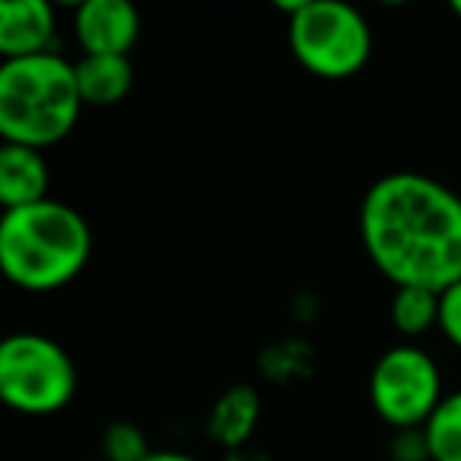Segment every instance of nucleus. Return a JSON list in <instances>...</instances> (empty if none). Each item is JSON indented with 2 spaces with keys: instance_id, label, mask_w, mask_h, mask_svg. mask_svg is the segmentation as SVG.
Returning a JSON list of instances; mask_svg holds the SVG:
<instances>
[{
  "instance_id": "1",
  "label": "nucleus",
  "mask_w": 461,
  "mask_h": 461,
  "mask_svg": "<svg viewBox=\"0 0 461 461\" xmlns=\"http://www.w3.org/2000/svg\"><path fill=\"white\" fill-rule=\"evenodd\" d=\"M360 240L395 288L442 294L461 282V196L427 174H385L360 203Z\"/></svg>"
},
{
  "instance_id": "2",
  "label": "nucleus",
  "mask_w": 461,
  "mask_h": 461,
  "mask_svg": "<svg viewBox=\"0 0 461 461\" xmlns=\"http://www.w3.org/2000/svg\"><path fill=\"white\" fill-rule=\"evenodd\" d=\"M92 230L73 205L41 199L0 218V269L23 291H58L86 269Z\"/></svg>"
},
{
  "instance_id": "3",
  "label": "nucleus",
  "mask_w": 461,
  "mask_h": 461,
  "mask_svg": "<svg viewBox=\"0 0 461 461\" xmlns=\"http://www.w3.org/2000/svg\"><path fill=\"white\" fill-rule=\"evenodd\" d=\"M77 64L60 54L0 64V136L4 142L48 149L73 133L83 114Z\"/></svg>"
},
{
  "instance_id": "4",
  "label": "nucleus",
  "mask_w": 461,
  "mask_h": 461,
  "mask_svg": "<svg viewBox=\"0 0 461 461\" xmlns=\"http://www.w3.org/2000/svg\"><path fill=\"white\" fill-rule=\"evenodd\" d=\"M291 54L322 79H348L366 64L373 35L364 14L345 0H303L288 20Z\"/></svg>"
},
{
  "instance_id": "5",
  "label": "nucleus",
  "mask_w": 461,
  "mask_h": 461,
  "mask_svg": "<svg viewBox=\"0 0 461 461\" xmlns=\"http://www.w3.org/2000/svg\"><path fill=\"white\" fill-rule=\"evenodd\" d=\"M77 364L54 339L16 332L0 345V398L29 417L58 414L77 395Z\"/></svg>"
},
{
  "instance_id": "6",
  "label": "nucleus",
  "mask_w": 461,
  "mask_h": 461,
  "mask_svg": "<svg viewBox=\"0 0 461 461\" xmlns=\"http://www.w3.org/2000/svg\"><path fill=\"white\" fill-rule=\"evenodd\" d=\"M442 402L439 366L423 348L395 345L373 364L370 404L395 429H417Z\"/></svg>"
},
{
  "instance_id": "7",
  "label": "nucleus",
  "mask_w": 461,
  "mask_h": 461,
  "mask_svg": "<svg viewBox=\"0 0 461 461\" xmlns=\"http://www.w3.org/2000/svg\"><path fill=\"white\" fill-rule=\"evenodd\" d=\"M73 29L86 54L127 58L140 39V14L130 0H86L79 4Z\"/></svg>"
},
{
  "instance_id": "8",
  "label": "nucleus",
  "mask_w": 461,
  "mask_h": 461,
  "mask_svg": "<svg viewBox=\"0 0 461 461\" xmlns=\"http://www.w3.org/2000/svg\"><path fill=\"white\" fill-rule=\"evenodd\" d=\"M58 14L48 0H4L0 4V54L4 60L51 51Z\"/></svg>"
},
{
  "instance_id": "9",
  "label": "nucleus",
  "mask_w": 461,
  "mask_h": 461,
  "mask_svg": "<svg viewBox=\"0 0 461 461\" xmlns=\"http://www.w3.org/2000/svg\"><path fill=\"white\" fill-rule=\"evenodd\" d=\"M48 184H51V171H48L41 149L4 142V149H0V203H4V212L26 209L41 199H51Z\"/></svg>"
},
{
  "instance_id": "10",
  "label": "nucleus",
  "mask_w": 461,
  "mask_h": 461,
  "mask_svg": "<svg viewBox=\"0 0 461 461\" xmlns=\"http://www.w3.org/2000/svg\"><path fill=\"white\" fill-rule=\"evenodd\" d=\"M77 83L83 104L111 108V104L123 102L133 89V64H130V58L83 54L77 64Z\"/></svg>"
},
{
  "instance_id": "11",
  "label": "nucleus",
  "mask_w": 461,
  "mask_h": 461,
  "mask_svg": "<svg viewBox=\"0 0 461 461\" xmlns=\"http://www.w3.org/2000/svg\"><path fill=\"white\" fill-rule=\"evenodd\" d=\"M259 417V398L247 385H234L215 402L209 417V433L221 446H240L250 436V429L257 427Z\"/></svg>"
},
{
  "instance_id": "12",
  "label": "nucleus",
  "mask_w": 461,
  "mask_h": 461,
  "mask_svg": "<svg viewBox=\"0 0 461 461\" xmlns=\"http://www.w3.org/2000/svg\"><path fill=\"white\" fill-rule=\"evenodd\" d=\"M392 326L404 339H420L423 332L439 326V294L427 288H395Z\"/></svg>"
},
{
  "instance_id": "13",
  "label": "nucleus",
  "mask_w": 461,
  "mask_h": 461,
  "mask_svg": "<svg viewBox=\"0 0 461 461\" xmlns=\"http://www.w3.org/2000/svg\"><path fill=\"white\" fill-rule=\"evenodd\" d=\"M429 461H461V389L442 395L429 420L423 423Z\"/></svg>"
},
{
  "instance_id": "14",
  "label": "nucleus",
  "mask_w": 461,
  "mask_h": 461,
  "mask_svg": "<svg viewBox=\"0 0 461 461\" xmlns=\"http://www.w3.org/2000/svg\"><path fill=\"white\" fill-rule=\"evenodd\" d=\"M102 452L104 461H146L152 455L146 436L136 423L130 420H117L104 429L102 436Z\"/></svg>"
},
{
  "instance_id": "15",
  "label": "nucleus",
  "mask_w": 461,
  "mask_h": 461,
  "mask_svg": "<svg viewBox=\"0 0 461 461\" xmlns=\"http://www.w3.org/2000/svg\"><path fill=\"white\" fill-rule=\"evenodd\" d=\"M439 329L461 351V282L439 294Z\"/></svg>"
},
{
  "instance_id": "16",
  "label": "nucleus",
  "mask_w": 461,
  "mask_h": 461,
  "mask_svg": "<svg viewBox=\"0 0 461 461\" xmlns=\"http://www.w3.org/2000/svg\"><path fill=\"white\" fill-rule=\"evenodd\" d=\"M392 458L395 461H429V448H427L423 427L398 429L395 439H392Z\"/></svg>"
},
{
  "instance_id": "17",
  "label": "nucleus",
  "mask_w": 461,
  "mask_h": 461,
  "mask_svg": "<svg viewBox=\"0 0 461 461\" xmlns=\"http://www.w3.org/2000/svg\"><path fill=\"white\" fill-rule=\"evenodd\" d=\"M146 461H199V458H193V455H186V452H171V448H161V452H152Z\"/></svg>"
},
{
  "instance_id": "18",
  "label": "nucleus",
  "mask_w": 461,
  "mask_h": 461,
  "mask_svg": "<svg viewBox=\"0 0 461 461\" xmlns=\"http://www.w3.org/2000/svg\"><path fill=\"white\" fill-rule=\"evenodd\" d=\"M452 14H455V16H458V20H461V0H452Z\"/></svg>"
}]
</instances>
